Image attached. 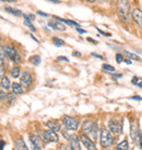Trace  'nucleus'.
I'll return each instance as SVG.
<instances>
[{
	"label": "nucleus",
	"instance_id": "f257e3e1",
	"mask_svg": "<svg viewBox=\"0 0 142 150\" xmlns=\"http://www.w3.org/2000/svg\"><path fill=\"white\" fill-rule=\"evenodd\" d=\"M117 13L121 21L129 22L131 18V7L128 0H117Z\"/></svg>",
	"mask_w": 142,
	"mask_h": 150
},
{
	"label": "nucleus",
	"instance_id": "f03ea898",
	"mask_svg": "<svg viewBox=\"0 0 142 150\" xmlns=\"http://www.w3.org/2000/svg\"><path fill=\"white\" fill-rule=\"evenodd\" d=\"M100 142H101V146L107 149L109 147L113 145L114 142V138L112 133L109 132L107 128H102L101 129V133H100Z\"/></svg>",
	"mask_w": 142,
	"mask_h": 150
},
{
	"label": "nucleus",
	"instance_id": "7ed1b4c3",
	"mask_svg": "<svg viewBox=\"0 0 142 150\" xmlns=\"http://www.w3.org/2000/svg\"><path fill=\"white\" fill-rule=\"evenodd\" d=\"M2 50H4L6 56H7L9 59H11L13 63L21 64V56H20V54H19V53H18L17 50H14L13 47L4 45V46H2Z\"/></svg>",
	"mask_w": 142,
	"mask_h": 150
},
{
	"label": "nucleus",
	"instance_id": "20e7f679",
	"mask_svg": "<svg viewBox=\"0 0 142 150\" xmlns=\"http://www.w3.org/2000/svg\"><path fill=\"white\" fill-rule=\"evenodd\" d=\"M108 130L114 134L122 133V121L119 118H112L108 122Z\"/></svg>",
	"mask_w": 142,
	"mask_h": 150
},
{
	"label": "nucleus",
	"instance_id": "39448f33",
	"mask_svg": "<svg viewBox=\"0 0 142 150\" xmlns=\"http://www.w3.org/2000/svg\"><path fill=\"white\" fill-rule=\"evenodd\" d=\"M63 123L65 127L69 129V130H77L78 127H79V121L72 116H68V115L63 116Z\"/></svg>",
	"mask_w": 142,
	"mask_h": 150
},
{
	"label": "nucleus",
	"instance_id": "423d86ee",
	"mask_svg": "<svg viewBox=\"0 0 142 150\" xmlns=\"http://www.w3.org/2000/svg\"><path fill=\"white\" fill-rule=\"evenodd\" d=\"M41 138L45 142H58L59 140V136L57 135V133L53 130L41 132Z\"/></svg>",
	"mask_w": 142,
	"mask_h": 150
},
{
	"label": "nucleus",
	"instance_id": "0eeeda50",
	"mask_svg": "<svg viewBox=\"0 0 142 150\" xmlns=\"http://www.w3.org/2000/svg\"><path fill=\"white\" fill-rule=\"evenodd\" d=\"M80 140L82 142V144L85 146V148H86L88 150H97L96 149V146H95V144H94V142L86 134H82V135L80 136Z\"/></svg>",
	"mask_w": 142,
	"mask_h": 150
},
{
	"label": "nucleus",
	"instance_id": "6e6552de",
	"mask_svg": "<svg viewBox=\"0 0 142 150\" xmlns=\"http://www.w3.org/2000/svg\"><path fill=\"white\" fill-rule=\"evenodd\" d=\"M30 142L32 146V150H42L43 145H42V139L36 136V135H30Z\"/></svg>",
	"mask_w": 142,
	"mask_h": 150
},
{
	"label": "nucleus",
	"instance_id": "1a4fd4ad",
	"mask_svg": "<svg viewBox=\"0 0 142 150\" xmlns=\"http://www.w3.org/2000/svg\"><path fill=\"white\" fill-rule=\"evenodd\" d=\"M33 82V78H32V75L27 72V71H24L21 76V86L25 89H29L31 87V84Z\"/></svg>",
	"mask_w": 142,
	"mask_h": 150
},
{
	"label": "nucleus",
	"instance_id": "9d476101",
	"mask_svg": "<svg viewBox=\"0 0 142 150\" xmlns=\"http://www.w3.org/2000/svg\"><path fill=\"white\" fill-rule=\"evenodd\" d=\"M68 140H69V147L71 150H81L80 139L77 135H71Z\"/></svg>",
	"mask_w": 142,
	"mask_h": 150
},
{
	"label": "nucleus",
	"instance_id": "9b49d317",
	"mask_svg": "<svg viewBox=\"0 0 142 150\" xmlns=\"http://www.w3.org/2000/svg\"><path fill=\"white\" fill-rule=\"evenodd\" d=\"M131 17H132V19L134 20V22H136L140 28H142V11L141 10L138 8L134 9L132 12H131Z\"/></svg>",
	"mask_w": 142,
	"mask_h": 150
},
{
	"label": "nucleus",
	"instance_id": "f8f14e48",
	"mask_svg": "<svg viewBox=\"0 0 142 150\" xmlns=\"http://www.w3.org/2000/svg\"><path fill=\"white\" fill-rule=\"evenodd\" d=\"M139 128H138V125L136 124V121L134 120H132L131 121V126H130V136H131V139L134 142V139L137 138V136H138L139 134Z\"/></svg>",
	"mask_w": 142,
	"mask_h": 150
},
{
	"label": "nucleus",
	"instance_id": "ddd939ff",
	"mask_svg": "<svg viewBox=\"0 0 142 150\" xmlns=\"http://www.w3.org/2000/svg\"><path fill=\"white\" fill-rule=\"evenodd\" d=\"M48 25H49V26H51L53 29L57 30V31H61V32L66 31V26H65V25H63L60 21H57V20H54V21H49Z\"/></svg>",
	"mask_w": 142,
	"mask_h": 150
},
{
	"label": "nucleus",
	"instance_id": "4468645a",
	"mask_svg": "<svg viewBox=\"0 0 142 150\" xmlns=\"http://www.w3.org/2000/svg\"><path fill=\"white\" fill-rule=\"evenodd\" d=\"M89 135H90V138L93 142H96V139L98 137V126H97V124H95V123L93 124L91 130L89 132Z\"/></svg>",
	"mask_w": 142,
	"mask_h": 150
},
{
	"label": "nucleus",
	"instance_id": "2eb2a0df",
	"mask_svg": "<svg viewBox=\"0 0 142 150\" xmlns=\"http://www.w3.org/2000/svg\"><path fill=\"white\" fill-rule=\"evenodd\" d=\"M46 126L48 127L49 130H53V132H58V130H60V125H59L58 122L56 121H48L46 123Z\"/></svg>",
	"mask_w": 142,
	"mask_h": 150
},
{
	"label": "nucleus",
	"instance_id": "dca6fc26",
	"mask_svg": "<svg viewBox=\"0 0 142 150\" xmlns=\"http://www.w3.org/2000/svg\"><path fill=\"white\" fill-rule=\"evenodd\" d=\"M15 150H29V148L25 145L24 140L22 138L17 139V142H15Z\"/></svg>",
	"mask_w": 142,
	"mask_h": 150
},
{
	"label": "nucleus",
	"instance_id": "f3484780",
	"mask_svg": "<svg viewBox=\"0 0 142 150\" xmlns=\"http://www.w3.org/2000/svg\"><path fill=\"white\" fill-rule=\"evenodd\" d=\"M93 124H94V123L91 121H84L83 124H82V132L85 134H89V132L92 128Z\"/></svg>",
	"mask_w": 142,
	"mask_h": 150
},
{
	"label": "nucleus",
	"instance_id": "a211bd4d",
	"mask_svg": "<svg viewBox=\"0 0 142 150\" xmlns=\"http://www.w3.org/2000/svg\"><path fill=\"white\" fill-rule=\"evenodd\" d=\"M0 84H1V87L6 89V90H8L10 89L11 87V83H10V80H9L8 77H6V76H2L1 77V81H0Z\"/></svg>",
	"mask_w": 142,
	"mask_h": 150
},
{
	"label": "nucleus",
	"instance_id": "6ab92c4d",
	"mask_svg": "<svg viewBox=\"0 0 142 150\" xmlns=\"http://www.w3.org/2000/svg\"><path fill=\"white\" fill-rule=\"evenodd\" d=\"M12 92L14 93V94H22L23 92H24V90H23V87H22L21 84L19 83H12Z\"/></svg>",
	"mask_w": 142,
	"mask_h": 150
},
{
	"label": "nucleus",
	"instance_id": "aec40b11",
	"mask_svg": "<svg viewBox=\"0 0 142 150\" xmlns=\"http://www.w3.org/2000/svg\"><path fill=\"white\" fill-rule=\"evenodd\" d=\"M116 150H129V144H128V140H122L120 144H118L117 147H116Z\"/></svg>",
	"mask_w": 142,
	"mask_h": 150
},
{
	"label": "nucleus",
	"instance_id": "412c9836",
	"mask_svg": "<svg viewBox=\"0 0 142 150\" xmlns=\"http://www.w3.org/2000/svg\"><path fill=\"white\" fill-rule=\"evenodd\" d=\"M23 17H24V24L27 25L30 29H31V31H33V32H35L36 30H35V28H34V25L32 24V20L30 19V17L27 16V14H23Z\"/></svg>",
	"mask_w": 142,
	"mask_h": 150
},
{
	"label": "nucleus",
	"instance_id": "4be33fe9",
	"mask_svg": "<svg viewBox=\"0 0 142 150\" xmlns=\"http://www.w3.org/2000/svg\"><path fill=\"white\" fill-rule=\"evenodd\" d=\"M6 11L9 13H11V14H13V16H17V17H21V16H23L20 10L14 9V8H10V7H7V8H6Z\"/></svg>",
	"mask_w": 142,
	"mask_h": 150
},
{
	"label": "nucleus",
	"instance_id": "5701e85b",
	"mask_svg": "<svg viewBox=\"0 0 142 150\" xmlns=\"http://www.w3.org/2000/svg\"><path fill=\"white\" fill-rule=\"evenodd\" d=\"M4 100H6V102H7L9 105L12 104L13 102L15 101V96H14V93H7L6 96H4Z\"/></svg>",
	"mask_w": 142,
	"mask_h": 150
},
{
	"label": "nucleus",
	"instance_id": "b1692460",
	"mask_svg": "<svg viewBox=\"0 0 142 150\" xmlns=\"http://www.w3.org/2000/svg\"><path fill=\"white\" fill-rule=\"evenodd\" d=\"M10 74H11V76H12L13 78H18L20 76V74H21L20 67H13L12 69H11V71H10Z\"/></svg>",
	"mask_w": 142,
	"mask_h": 150
},
{
	"label": "nucleus",
	"instance_id": "393cba45",
	"mask_svg": "<svg viewBox=\"0 0 142 150\" xmlns=\"http://www.w3.org/2000/svg\"><path fill=\"white\" fill-rule=\"evenodd\" d=\"M30 62L33 64L34 66H38L39 64H41V57L38 56V55H35V56H32L31 58H30Z\"/></svg>",
	"mask_w": 142,
	"mask_h": 150
},
{
	"label": "nucleus",
	"instance_id": "a878e982",
	"mask_svg": "<svg viewBox=\"0 0 142 150\" xmlns=\"http://www.w3.org/2000/svg\"><path fill=\"white\" fill-rule=\"evenodd\" d=\"M0 63L7 64V56H6V54H4L2 47H0Z\"/></svg>",
	"mask_w": 142,
	"mask_h": 150
},
{
	"label": "nucleus",
	"instance_id": "bb28decb",
	"mask_svg": "<svg viewBox=\"0 0 142 150\" xmlns=\"http://www.w3.org/2000/svg\"><path fill=\"white\" fill-rule=\"evenodd\" d=\"M132 83H134V86H138L139 88H142V78L134 77V78H132Z\"/></svg>",
	"mask_w": 142,
	"mask_h": 150
},
{
	"label": "nucleus",
	"instance_id": "cd10ccee",
	"mask_svg": "<svg viewBox=\"0 0 142 150\" xmlns=\"http://www.w3.org/2000/svg\"><path fill=\"white\" fill-rule=\"evenodd\" d=\"M53 43H54L56 46H58V47L65 45V42H63V40H60V38H53Z\"/></svg>",
	"mask_w": 142,
	"mask_h": 150
},
{
	"label": "nucleus",
	"instance_id": "c85d7f7f",
	"mask_svg": "<svg viewBox=\"0 0 142 150\" xmlns=\"http://www.w3.org/2000/svg\"><path fill=\"white\" fill-rule=\"evenodd\" d=\"M102 68H103V70L108 71V72H112V74L115 71V68H114L113 66H110V65H107V64H104V65L102 66Z\"/></svg>",
	"mask_w": 142,
	"mask_h": 150
},
{
	"label": "nucleus",
	"instance_id": "c756f323",
	"mask_svg": "<svg viewBox=\"0 0 142 150\" xmlns=\"http://www.w3.org/2000/svg\"><path fill=\"white\" fill-rule=\"evenodd\" d=\"M125 54L129 57V58L131 59H134V60H140V58H139L138 56L136 54H134V53H129V52H125Z\"/></svg>",
	"mask_w": 142,
	"mask_h": 150
},
{
	"label": "nucleus",
	"instance_id": "7c9ffc66",
	"mask_svg": "<svg viewBox=\"0 0 142 150\" xmlns=\"http://www.w3.org/2000/svg\"><path fill=\"white\" fill-rule=\"evenodd\" d=\"M116 62L119 64H120L121 62H124V56H122V54H120V53H119V54H116Z\"/></svg>",
	"mask_w": 142,
	"mask_h": 150
},
{
	"label": "nucleus",
	"instance_id": "2f4dec72",
	"mask_svg": "<svg viewBox=\"0 0 142 150\" xmlns=\"http://www.w3.org/2000/svg\"><path fill=\"white\" fill-rule=\"evenodd\" d=\"M59 150H71L70 149V147H68V146H66V145H60L59 146Z\"/></svg>",
	"mask_w": 142,
	"mask_h": 150
},
{
	"label": "nucleus",
	"instance_id": "473e14b6",
	"mask_svg": "<svg viewBox=\"0 0 142 150\" xmlns=\"http://www.w3.org/2000/svg\"><path fill=\"white\" fill-rule=\"evenodd\" d=\"M97 31H98V32H100L101 34H103V35H105V36H112V34L110 33H106V32H104V31H102V30H100V29H97Z\"/></svg>",
	"mask_w": 142,
	"mask_h": 150
},
{
	"label": "nucleus",
	"instance_id": "72a5a7b5",
	"mask_svg": "<svg viewBox=\"0 0 142 150\" xmlns=\"http://www.w3.org/2000/svg\"><path fill=\"white\" fill-rule=\"evenodd\" d=\"M4 96H6V93H4V91L2 90V89H0V101L4 100Z\"/></svg>",
	"mask_w": 142,
	"mask_h": 150
},
{
	"label": "nucleus",
	"instance_id": "f704fd0d",
	"mask_svg": "<svg viewBox=\"0 0 142 150\" xmlns=\"http://www.w3.org/2000/svg\"><path fill=\"white\" fill-rule=\"evenodd\" d=\"M77 31H78L79 33H81V34H85V33H86V31H85V30H82V29H80V28H77Z\"/></svg>",
	"mask_w": 142,
	"mask_h": 150
},
{
	"label": "nucleus",
	"instance_id": "c9c22d12",
	"mask_svg": "<svg viewBox=\"0 0 142 150\" xmlns=\"http://www.w3.org/2000/svg\"><path fill=\"white\" fill-rule=\"evenodd\" d=\"M58 60H63V62H69V59L67 58V57H63V56H60V57H58Z\"/></svg>",
	"mask_w": 142,
	"mask_h": 150
},
{
	"label": "nucleus",
	"instance_id": "e433bc0d",
	"mask_svg": "<svg viewBox=\"0 0 142 150\" xmlns=\"http://www.w3.org/2000/svg\"><path fill=\"white\" fill-rule=\"evenodd\" d=\"M132 100H138V101H142V98L141 96H132L131 98Z\"/></svg>",
	"mask_w": 142,
	"mask_h": 150
},
{
	"label": "nucleus",
	"instance_id": "4c0bfd02",
	"mask_svg": "<svg viewBox=\"0 0 142 150\" xmlns=\"http://www.w3.org/2000/svg\"><path fill=\"white\" fill-rule=\"evenodd\" d=\"M4 146H6V142L4 140H1L0 142V150H2V148H4Z\"/></svg>",
	"mask_w": 142,
	"mask_h": 150
},
{
	"label": "nucleus",
	"instance_id": "58836bf2",
	"mask_svg": "<svg viewBox=\"0 0 142 150\" xmlns=\"http://www.w3.org/2000/svg\"><path fill=\"white\" fill-rule=\"evenodd\" d=\"M73 56H75V57H81V54H80V52H73Z\"/></svg>",
	"mask_w": 142,
	"mask_h": 150
},
{
	"label": "nucleus",
	"instance_id": "ea45409f",
	"mask_svg": "<svg viewBox=\"0 0 142 150\" xmlns=\"http://www.w3.org/2000/svg\"><path fill=\"white\" fill-rule=\"evenodd\" d=\"M92 56H93V57H96V58H101V59L103 58V56H101V55H97V54H95V53H93Z\"/></svg>",
	"mask_w": 142,
	"mask_h": 150
},
{
	"label": "nucleus",
	"instance_id": "a19ab883",
	"mask_svg": "<svg viewBox=\"0 0 142 150\" xmlns=\"http://www.w3.org/2000/svg\"><path fill=\"white\" fill-rule=\"evenodd\" d=\"M38 14H39V16H42V17H48V14H47V13H44V12H41V11H38Z\"/></svg>",
	"mask_w": 142,
	"mask_h": 150
},
{
	"label": "nucleus",
	"instance_id": "79ce46f5",
	"mask_svg": "<svg viewBox=\"0 0 142 150\" xmlns=\"http://www.w3.org/2000/svg\"><path fill=\"white\" fill-rule=\"evenodd\" d=\"M124 62H125L126 64H128V65H131V60H130V59H124Z\"/></svg>",
	"mask_w": 142,
	"mask_h": 150
},
{
	"label": "nucleus",
	"instance_id": "37998d69",
	"mask_svg": "<svg viewBox=\"0 0 142 150\" xmlns=\"http://www.w3.org/2000/svg\"><path fill=\"white\" fill-rule=\"evenodd\" d=\"M88 41H89V42H92V43H94V44H97V41H94V40H92V38H88Z\"/></svg>",
	"mask_w": 142,
	"mask_h": 150
},
{
	"label": "nucleus",
	"instance_id": "c03bdc74",
	"mask_svg": "<svg viewBox=\"0 0 142 150\" xmlns=\"http://www.w3.org/2000/svg\"><path fill=\"white\" fill-rule=\"evenodd\" d=\"M48 1L53 2V4H60V1H58V0H48Z\"/></svg>",
	"mask_w": 142,
	"mask_h": 150
},
{
	"label": "nucleus",
	"instance_id": "a18cd8bd",
	"mask_svg": "<svg viewBox=\"0 0 142 150\" xmlns=\"http://www.w3.org/2000/svg\"><path fill=\"white\" fill-rule=\"evenodd\" d=\"M1 1H4V2H15L17 0H1Z\"/></svg>",
	"mask_w": 142,
	"mask_h": 150
},
{
	"label": "nucleus",
	"instance_id": "49530a36",
	"mask_svg": "<svg viewBox=\"0 0 142 150\" xmlns=\"http://www.w3.org/2000/svg\"><path fill=\"white\" fill-rule=\"evenodd\" d=\"M114 78H121L122 77V75H113Z\"/></svg>",
	"mask_w": 142,
	"mask_h": 150
},
{
	"label": "nucleus",
	"instance_id": "de8ad7c7",
	"mask_svg": "<svg viewBox=\"0 0 142 150\" xmlns=\"http://www.w3.org/2000/svg\"><path fill=\"white\" fill-rule=\"evenodd\" d=\"M4 74V69H2V67H1V65H0V76Z\"/></svg>",
	"mask_w": 142,
	"mask_h": 150
},
{
	"label": "nucleus",
	"instance_id": "09e8293b",
	"mask_svg": "<svg viewBox=\"0 0 142 150\" xmlns=\"http://www.w3.org/2000/svg\"><path fill=\"white\" fill-rule=\"evenodd\" d=\"M88 2H94V1H96V0H86Z\"/></svg>",
	"mask_w": 142,
	"mask_h": 150
}]
</instances>
